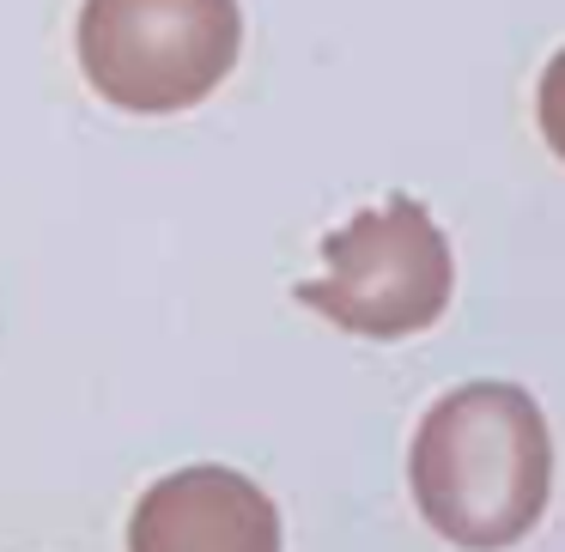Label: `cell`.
I'll return each instance as SVG.
<instances>
[{
  "mask_svg": "<svg viewBox=\"0 0 565 552\" xmlns=\"http://www.w3.org/2000/svg\"><path fill=\"white\" fill-rule=\"evenodd\" d=\"M414 504L450 546L504 552L547 516L553 437L516 382H462L419 419L407 450Z\"/></svg>",
  "mask_w": 565,
  "mask_h": 552,
  "instance_id": "obj_1",
  "label": "cell"
},
{
  "mask_svg": "<svg viewBox=\"0 0 565 552\" xmlns=\"http://www.w3.org/2000/svg\"><path fill=\"white\" fill-rule=\"evenodd\" d=\"M237 0H86L79 74L110 110L171 116L201 104L237 62Z\"/></svg>",
  "mask_w": 565,
  "mask_h": 552,
  "instance_id": "obj_2",
  "label": "cell"
},
{
  "mask_svg": "<svg viewBox=\"0 0 565 552\" xmlns=\"http://www.w3.org/2000/svg\"><path fill=\"white\" fill-rule=\"evenodd\" d=\"M128 552H280V510L237 467H177L140 491Z\"/></svg>",
  "mask_w": 565,
  "mask_h": 552,
  "instance_id": "obj_4",
  "label": "cell"
},
{
  "mask_svg": "<svg viewBox=\"0 0 565 552\" xmlns=\"http://www.w3.org/2000/svg\"><path fill=\"white\" fill-rule=\"evenodd\" d=\"M456 261L438 219L414 195L377 201L322 237V273L298 285V304L359 340H407L450 304Z\"/></svg>",
  "mask_w": 565,
  "mask_h": 552,
  "instance_id": "obj_3",
  "label": "cell"
},
{
  "mask_svg": "<svg viewBox=\"0 0 565 552\" xmlns=\"http://www.w3.org/2000/svg\"><path fill=\"white\" fill-rule=\"evenodd\" d=\"M535 116H541V134H547L553 159L565 164V50L547 62L541 74V91H535Z\"/></svg>",
  "mask_w": 565,
  "mask_h": 552,
  "instance_id": "obj_5",
  "label": "cell"
}]
</instances>
